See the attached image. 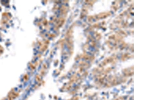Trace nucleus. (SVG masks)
Wrapping results in <instances>:
<instances>
[{"mask_svg": "<svg viewBox=\"0 0 152 100\" xmlns=\"http://www.w3.org/2000/svg\"><path fill=\"white\" fill-rule=\"evenodd\" d=\"M4 49L0 45V55H1L2 53H3Z\"/></svg>", "mask_w": 152, "mask_h": 100, "instance_id": "nucleus-1", "label": "nucleus"}]
</instances>
